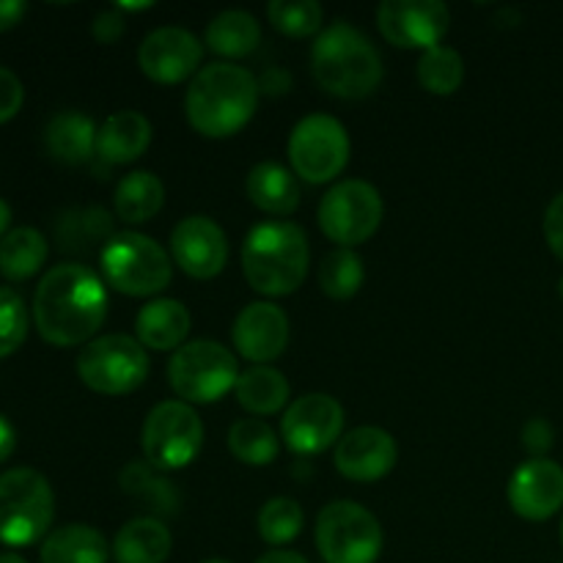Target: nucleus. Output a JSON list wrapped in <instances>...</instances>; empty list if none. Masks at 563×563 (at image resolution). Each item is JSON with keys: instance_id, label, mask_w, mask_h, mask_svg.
Returning <instances> with one entry per match:
<instances>
[{"instance_id": "37", "label": "nucleus", "mask_w": 563, "mask_h": 563, "mask_svg": "<svg viewBox=\"0 0 563 563\" xmlns=\"http://www.w3.org/2000/svg\"><path fill=\"white\" fill-rule=\"evenodd\" d=\"M27 335L25 300L9 286H0V357H9Z\"/></svg>"}, {"instance_id": "7", "label": "nucleus", "mask_w": 563, "mask_h": 563, "mask_svg": "<svg viewBox=\"0 0 563 563\" xmlns=\"http://www.w3.org/2000/svg\"><path fill=\"white\" fill-rule=\"evenodd\" d=\"M234 352L218 341H190L179 346L168 363V383L187 405H212L234 390L240 379Z\"/></svg>"}, {"instance_id": "17", "label": "nucleus", "mask_w": 563, "mask_h": 563, "mask_svg": "<svg viewBox=\"0 0 563 563\" xmlns=\"http://www.w3.org/2000/svg\"><path fill=\"white\" fill-rule=\"evenodd\" d=\"M399 460L394 434L379 427H357L346 432L335 445V467L344 478L372 484L388 476Z\"/></svg>"}, {"instance_id": "29", "label": "nucleus", "mask_w": 563, "mask_h": 563, "mask_svg": "<svg viewBox=\"0 0 563 563\" xmlns=\"http://www.w3.org/2000/svg\"><path fill=\"white\" fill-rule=\"evenodd\" d=\"M47 240L31 225L11 229L0 240V275L9 280H27L47 262Z\"/></svg>"}, {"instance_id": "11", "label": "nucleus", "mask_w": 563, "mask_h": 563, "mask_svg": "<svg viewBox=\"0 0 563 563\" xmlns=\"http://www.w3.org/2000/svg\"><path fill=\"white\" fill-rule=\"evenodd\" d=\"M383 212V196L377 187L363 179H344L330 187L319 203V225L328 240L352 251L377 234Z\"/></svg>"}, {"instance_id": "3", "label": "nucleus", "mask_w": 563, "mask_h": 563, "mask_svg": "<svg viewBox=\"0 0 563 563\" xmlns=\"http://www.w3.org/2000/svg\"><path fill=\"white\" fill-rule=\"evenodd\" d=\"M308 236L289 220H267L253 225L242 245V273L253 291L286 297L302 286L308 275Z\"/></svg>"}, {"instance_id": "40", "label": "nucleus", "mask_w": 563, "mask_h": 563, "mask_svg": "<svg viewBox=\"0 0 563 563\" xmlns=\"http://www.w3.org/2000/svg\"><path fill=\"white\" fill-rule=\"evenodd\" d=\"M544 240H548L550 251L563 262V192L550 201L548 212H544Z\"/></svg>"}, {"instance_id": "24", "label": "nucleus", "mask_w": 563, "mask_h": 563, "mask_svg": "<svg viewBox=\"0 0 563 563\" xmlns=\"http://www.w3.org/2000/svg\"><path fill=\"white\" fill-rule=\"evenodd\" d=\"M97 126L88 115L77 113V110H64L55 115L44 130V146L47 154L58 163L80 165L88 163L97 152Z\"/></svg>"}, {"instance_id": "50", "label": "nucleus", "mask_w": 563, "mask_h": 563, "mask_svg": "<svg viewBox=\"0 0 563 563\" xmlns=\"http://www.w3.org/2000/svg\"><path fill=\"white\" fill-rule=\"evenodd\" d=\"M561 544H563V520H561Z\"/></svg>"}, {"instance_id": "8", "label": "nucleus", "mask_w": 563, "mask_h": 563, "mask_svg": "<svg viewBox=\"0 0 563 563\" xmlns=\"http://www.w3.org/2000/svg\"><path fill=\"white\" fill-rule=\"evenodd\" d=\"M77 374L93 394H132L148 377L146 346L124 333L99 335L77 357Z\"/></svg>"}, {"instance_id": "15", "label": "nucleus", "mask_w": 563, "mask_h": 563, "mask_svg": "<svg viewBox=\"0 0 563 563\" xmlns=\"http://www.w3.org/2000/svg\"><path fill=\"white\" fill-rule=\"evenodd\" d=\"M201 58L203 47L196 33L179 25L157 27L143 38L141 49H137V64H141L143 75L163 86H174V82L198 75Z\"/></svg>"}, {"instance_id": "1", "label": "nucleus", "mask_w": 563, "mask_h": 563, "mask_svg": "<svg viewBox=\"0 0 563 563\" xmlns=\"http://www.w3.org/2000/svg\"><path fill=\"white\" fill-rule=\"evenodd\" d=\"M104 317L108 291L102 278L86 264H58L36 286L33 322L47 344H82L102 328Z\"/></svg>"}, {"instance_id": "6", "label": "nucleus", "mask_w": 563, "mask_h": 563, "mask_svg": "<svg viewBox=\"0 0 563 563\" xmlns=\"http://www.w3.org/2000/svg\"><path fill=\"white\" fill-rule=\"evenodd\" d=\"M55 495L47 478L33 467H14L0 476V542L27 548L49 531Z\"/></svg>"}, {"instance_id": "13", "label": "nucleus", "mask_w": 563, "mask_h": 563, "mask_svg": "<svg viewBox=\"0 0 563 563\" xmlns=\"http://www.w3.org/2000/svg\"><path fill=\"white\" fill-rule=\"evenodd\" d=\"M377 25L396 47L427 53L449 33L451 11L440 0H385L377 11Z\"/></svg>"}, {"instance_id": "22", "label": "nucleus", "mask_w": 563, "mask_h": 563, "mask_svg": "<svg viewBox=\"0 0 563 563\" xmlns=\"http://www.w3.org/2000/svg\"><path fill=\"white\" fill-rule=\"evenodd\" d=\"M174 550L168 526L157 517H135L115 533V563H165Z\"/></svg>"}, {"instance_id": "47", "label": "nucleus", "mask_w": 563, "mask_h": 563, "mask_svg": "<svg viewBox=\"0 0 563 563\" xmlns=\"http://www.w3.org/2000/svg\"><path fill=\"white\" fill-rule=\"evenodd\" d=\"M0 563H27V561L16 553H3L0 555Z\"/></svg>"}, {"instance_id": "10", "label": "nucleus", "mask_w": 563, "mask_h": 563, "mask_svg": "<svg viewBox=\"0 0 563 563\" xmlns=\"http://www.w3.org/2000/svg\"><path fill=\"white\" fill-rule=\"evenodd\" d=\"M143 454L157 471H181L203 445V423L187 401H159L143 423Z\"/></svg>"}, {"instance_id": "21", "label": "nucleus", "mask_w": 563, "mask_h": 563, "mask_svg": "<svg viewBox=\"0 0 563 563\" xmlns=\"http://www.w3.org/2000/svg\"><path fill=\"white\" fill-rule=\"evenodd\" d=\"M190 311L185 302L170 300V297H159V300L146 302L135 319L137 341L148 350L168 352L179 350L185 344L187 333H190Z\"/></svg>"}, {"instance_id": "25", "label": "nucleus", "mask_w": 563, "mask_h": 563, "mask_svg": "<svg viewBox=\"0 0 563 563\" xmlns=\"http://www.w3.org/2000/svg\"><path fill=\"white\" fill-rule=\"evenodd\" d=\"M108 539L91 526L58 528L42 544V563H108Z\"/></svg>"}, {"instance_id": "43", "label": "nucleus", "mask_w": 563, "mask_h": 563, "mask_svg": "<svg viewBox=\"0 0 563 563\" xmlns=\"http://www.w3.org/2000/svg\"><path fill=\"white\" fill-rule=\"evenodd\" d=\"M27 5L22 0H0V33L14 27L25 16Z\"/></svg>"}, {"instance_id": "27", "label": "nucleus", "mask_w": 563, "mask_h": 563, "mask_svg": "<svg viewBox=\"0 0 563 563\" xmlns=\"http://www.w3.org/2000/svg\"><path fill=\"white\" fill-rule=\"evenodd\" d=\"M234 396L253 416H275L289 401V383L273 366H253L240 374Z\"/></svg>"}, {"instance_id": "26", "label": "nucleus", "mask_w": 563, "mask_h": 563, "mask_svg": "<svg viewBox=\"0 0 563 563\" xmlns=\"http://www.w3.org/2000/svg\"><path fill=\"white\" fill-rule=\"evenodd\" d=\"M163 203L165 187L163 181H159V176L152 174V170H132V174H126L124 179L119 181V187H115V214L130 225L152 220L154 214L163 209Z\"/></svg>"}, {"instance_id": "41", "label": "nucleus", "mask_w": 563, "mask_h": 563, "mask_svg": "<svg viewBox=\"0 0 563 563\" xmlns=\"http://www.w3.org/2000/svg\"><path fill=\"white\" fill-rule=\"evenodd\" d=\"M124 31H126V22H124V16H121L119 9L102 11V14L93 16L91 33L97 42H102V44L119 42V38L124 36Z\"/></svg>"}, {"instance_id": "30", "label": "nucleus", "mask_w": 563, "mask_h": 563, "mask_svg": "<svg viewBox=\"0 0 563 563\" xmlns=\"http://www.w3.org/2000/svg\"><path fill=\"white\" fill-rule=\"evenodd\" d=\"M229 449L240 462L253 467L273 465L278 460V434L262 418H242L229 429Z\"/></svg>"}, {"instance_id": "48", "label": "nucleus", "mask_w": 563, "mask_h": 563, "mask_svg": "<svg viewBox=\"0 0 563 563\" xmlns=\"http://www.w3.org/2000/svg\"><path fill=\"white\" fill-rule=\"evenodd\" d=\"M203 563H229V561H223V559H212V561H203Z\"/></svg>"}, {"instance_id": "18", "label": "nucleus", "mask_w": 563, "mask_h": 563, "mask_svg": "<svg viewBox=\"0 0 563 563\" xmlns=\"http://www.w3.org/2000/svg\"><path fill=\"white\" fill-rule=\"evenodd\" d=\"M509 504L522 520L542 522L563 506V467L553 460L522 462L509 478Z\"/></svg>"}, {"instance_id": "5", "label": "nucleus", "mask_w": 563, "mask_h": 563, "mask_svg": "<svg viewBox=\"0 0 563 563\" xmlns=\"http://www.w3.org/2000/svg\"><path fill=\"white\" fill-rule=\"evenodd\" d=\"M104 280L130 297L159 295L170 284L174 262L168 251L141 231H121L102 245Z\"/></svg>"}, {"instance_id": "35", "label": "nucleus", "mask_w": 563, "mask_h": 563, "mask_svg": "<svg viewBox=\"0 0 563 563\" xmlns=\"http://www.w3.org/2000/svg\"><path fill=\"white\" fill-rule=\"evenodd\" d=\"M267 16L275 25V31L302 38L313 36L322 27L324 11L317 0H273Z\"/></svg>"}, {"instance_id": "4", "label": "nucleus", "mask_w": 563, "mask_h": 563, "mask_svg": "<svg viewBox=\"0 0 563 563\" xmlns=\"http://www.w3.org/2000/svg\"><path fill=\"white\" fill-rule=\"evenodd\" d=\"M311 69L319 86L341 99H366L383 82V55L350 22H333L317 36Z\"/></svg>"}, {"instance_id": "31", "label": "nucleus", "mask_w": 563, "mask_h": 563, "mask_svg": "<svg viewBox=\"0 0 563 563\" xmlns=\"http://www.w3.org/2000/svg\"><path fill=\"white\" fill-rule=\"evenodd\" d=\"M121 489L141 500L146 509L163 511V515H174L179 509V493L174 484L159 478L148 462H130L121 471Z\"/></svg>"}, {"instance_id": "45", "label": "nucleus", "mask_w": 563, "mask_h": 563, "mask_svg": "<svg viewBox=\"0 0 563 563\" xmlns=\"http://www.w3.org/2000/svg\"><path fill=\"white\" fill-rule=\"evenodd\" d=\"M256 563H308L300 553H291V550H269L264 553Z\"/></svg>"}, {"instance_id": "36", "label": "nucleus", "mask_w": 563, "mask_h": 563, "mask_svg": "<svg viewBox=\"0 0 563 563\" xmlns=\"http://www.w3.org/2000/svg\"><path fill=\"white\" fill-rule=\"evenodd\" d=\"M60 247H88L91 242H108L113 236L110 218L102 209H86V212H71L58 225Z\"/></svg>"}, {"instance_id": "32", "label": "nucleus", "mask_w": 563, "mask_h": 563, "mask_svg": "<svg viewBox=\"0 0 563 563\" xmlns=\"http://www.w3.org/2000/svg\"><path fill=\"white\" fill-rule=\"evenodd\" d=\"M418 82L421 88H427L429 93H438V97H449L465 80V60L456 53L454 47H445V44H438V47L427 49L418 60Z\"/></svg>"}, {"instance_id": "46", "label": "nucleus", "mask_w": 563, "mask_h": 563, "mask_svg": "<svg viewBox=\"0 0 563 563\" xmlns=\"http://www.w3.org/2000/svg\"><path fill=\"white\" fill-rule=\"evenodd\" d=\"M9 223H11V207L0 198V240L9 234Z\"/></svg>"}, {"instance_id": "12", "label": "nucleus", "mask_w": 563, "mask_h": 563, "mask_svg": "<svg viewBox=\"0 0 563 563\" xmlns=\"http://www.w3.org/2000/svg\"><path fill=\"white\" fill-rule=\"evenodd\" d=\"M350 148V135L339 119L328 113L306 115L289 137L291 168L308 185H324L346 168Z\"/></svg>"}, {"instance_id": "39", "label": "nucleus", "mask_w": 563, "mask_h": 563, "mask_svg": "<svg viewBox=\"0 0 563 563\" xmlns=\"http://www.w3.org/2000/svg\"><path fill=\"white\" fill-rule=\"evenodd\" d=\"M555 443V432L550 427L548 418H531L522 429V445H526L528 454H533V460H544L550 449Z\"/></svg>"}, {"instance_id": "34", "label": "nucleus", "mask_w": 563, "mask_h": 563, "mask_svg": "<svg viewBox=\"0 0 563 563\" xmlns=\"http://www.w3.org/2000/svg\"><path fill=\"white\" fill-rule=\"evenodd\" d=\"M302 522H306V515L295 498H273L258 511V533L273 548L295 542L302 531Z\"/></svg>"}, {"instance_id": "20", "label": "nucleus", "mask_w": 563, "mask_h": 563, "mask_svg": "<svg viewBox=\"0 0 563 563\" xmlns=\"http://www.w3.org/2000/svg\"><path fill=\"white\" fill-rule=\"evenodd\" d=\"M152 121L137 110H119L97 132V154L110 165H126L143 157L152 143Z\"/></svg>"}, {"instance_id": "49", "label": "nucleus", "mask_w": 563, "mask_h": 563, "mask_svg": "<svg viewBox=\"0 0 563 563\" xmlns=\"http://www.w3.org/2000/svg\"><path fill=\"white\" fill-rule=\"evenodd\" d=\"M559 289H561V300H563V278H561V286H559Z\"/></svg>"}, {"instance_id": "44", "label": "nucleus", "mask_w": 563, "mask_h": 563, "mask_svg": "<svg viewBox=\"0 0 563 563\" xmlns=\"http://www.w3.org/2000/svg\"><path fill=\"white\" fill-rule=\"evenodd\" d=\"M14 445H16L14 427L9 423V418L0 416V462H5L11 454H14Z\"/></svg>"}, {"instance_id": "28", "label": "nucleus", "mask_w": 563, "mask_h": 563, "mask_svg": "<svg viewBox=\"0 0 563 563\" xmlns=\"http://www.w3.org/2000/svg\"><path fill=\"white\" fill-rule=\"evenodd\" d=\"M207 44L212 53L225 58H242L262 44V25L251 11L229 9L209 22Z\"/></svg>"}, {"instance_id": "33", "label": "nucleus", "mask_w": 563, "mask_h": 563, "mask_svg": "<svg viewBox=\"0 0 563 563\" xmlns=\"http://www.w3.org/2000/svg\"><path fill=\"white\" fill-rule=\"evenodd\" d=\"M363 280H366V269H363L361 256L350 247H339L330 251L319 264V286L333 300H350L361 291Z\"/></svg>"}, {"instance_id": "23", "label": "nucleus", "mask_w": 563, "mask_h": 563, "mask_svg": "<svg viewBox=\"0 0 563 563\" xmlns=\"http://www.w3.org/2000/svg\"><path fill=\"white\" fill-rule=\"evenodd\" d=\"M247 198L253 207L267 214H291L300 207V181L289 168L278 163L253 165L245 181Z\"/></svg>"}, {"instance_id": "9", "label": "nucleus", "mask_w": 563, "mask_h": 563, "mask_svg": "<svg viewBox=\"0 0 563 563\" xmlns=\"http://www.w3.org/2000/svg\"><path fill=\"white\" fill-rule=\"evenodd\" d=\"M317 548L324 563H377L383 528L355 500H335L317 517Z\"/></svg>"}, {"instance_id": "14", "label": "nucleus", "mask_w": 563, "mask_h": 563, "mask_svg": "<svg viewBox=\"0 0 563 563\" xmlns=\"http://www.w3.org/2000/svg\"><path fill=\"white\" fill-rule=\"evenodd\" d=\"M286 445L295 454H322L344 432V407L328 394H306L291 401L280 421Z\"/></svg>"}, {"instance_id": "2", "label": "nucleus", "mask_w": 563, "mask_h": 563, "mask_svg": "<svg viewBox=\"0 0 563 563\" xmlns=\"http://www.w3.org/2000/svg\"><path fill=\"white\" fill-rule=\"evenodd\" d=\"M258 93V80L245 66L229 60L203 66L187 88V121L207 137H229L253 119Z\"/></svg>"}, {"instance_id": "16", "label": "nucleus", "mask_w": 563, "mask_h": 563, "mask_svg": "<svg viewBox=\"0 0 563 563\" xmlns=\"http://www.w3.org/2000/svg\"><path fill=\"white\" fill-rule=\"evenodd\" d=\"M170 253L190 278L209 280L223 273L229 262V240L212 218L190 214L170 231Z\"/></svg>"}, {"instance_id": "19", "label": "nucleus", "mask_w": 563, "mask_h": 563, "mask_svg": "<svg viewBox=\"0 0 563 563\" xmlns=\"http://www.w3.org/2000/svg\"><path fill=\"white\" fill-rule=\"evenodd\" d=\"M289 344V317L275 302H251L234 322V346L245 361L264 363L284 355Z\"/></svg>"}, {"instance_id": "42", "label": "nucleus", "mask_w": 563, "mask_h": 563, "mask_svg": "<svg viewBox=\"0 0 563 563\" xmlns=\"http://www.w3.org/2000/svg\"><path fill=\"white\" fill-rule=\"evenodd\" d=\"M291 86H295V77H291V71L284 69V66H267V69L262 71V77H258V91L267 93V97H280V93L289 91Z\"/></svg>"}, {"instance_id": "38", "label": "nucleus", "mask_w": 563, "mask_h": 563, "mask_svg": "<svg viewBox=\"0 0 563 563\" xmlns=\"http://www.w3.org/2000/svg\"><path fill=\"white\" fill-rule=\"evenodd\" d=\"M22 102H25V88H22L20 77L5 69V66H0V124L14 119L20 113Z\"/></svg>"}]
</instances>
